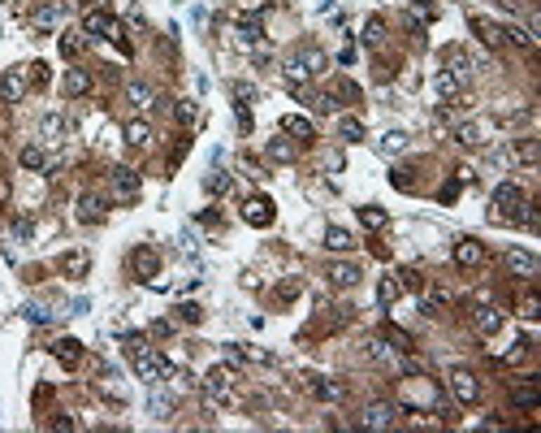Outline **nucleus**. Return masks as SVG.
I'll return each mask as SVG.
<instances>
[{
    "instance_id": "obj_1",
    "label": "nucleus",
    "mask_w": 541,
    "mask_h": 433,
    "mask_svg": "<svg viewBox=\"0 0 541 433\" xmlns=\"http://www.w3.org/2000/svg\"><path fill=\"white\" fill-rule=\"evenodd\" d=\"M325 53L321 48H312V44H303L299 53L286 61V83H307V79H316V74H325Z\"/></svg>"
},
{
    "instance_id": "obj_2",
    "label": "nucleus",
    "mask_w": 541,
    "mask_h": 433,
    "mask_svg": "<svg viewBox=\"0 0 541 433\" xmlns=\"http://www.w3.org/2000/svg\"><path fill=\"white\" fill-rule=\"evenodd\" d=\"M524 208V191L515 187V182H502L494 191V213H489V221H515Z\"/></svg>"
},
{
    "instance_id": "obj_3",
    "label": "nucleus",
    "mask_w": 541,
    "mask_h": 433,
    "mask_svg": "<svg viewBox=\"0 0 541 433\" xmlns=\"http://www.w3.org/2000/svg\"><path fill=\"white\" fill-rule=\"evenodd\" d=\"M83 35H95V39H121V22L105 9H87L83 13Z\"/></svg>"
},
{
    "instance_id": "obj_4",
    "label": "nucleus",
    "mask_w": 541,
    "mask_h": 433,
    "mask_svg": "<svg viewBox=\"0 0 541 433\" xmlns=\"http://www.w3.org/2000/svg\"><path fill=\"white\" fill-rule=\"evenodd\" d=\"M131 355H135V368H139V377H143V381H161V377H173V368H169V360H165V355L147 351V347H135Z\"/></svg>"
},
{
    "instance_id": "obj_5",
    "label": "nucleus",
    "mask_w": 541,
    "mask_h": 433,
    "mask_svg": "<svg viewBox=\"0 0 541 433\" xmlns=\"http://www.w3.org/2000/svg\"><path fill=\"white\" fill-rule=\"evenodd\" d=\"M109 187H113V199L117 204H131V199H139V173L135 169H126V165H117V169H109Z\"/></svg>"
},
{
    "instance_id": "obj_6",
    "label": "nucleus",
    "mask_w": 541,
    "mask_h": 433,
    "mask_svg": "<svg viewBox=\"0 0 541 433\" xmlns=\"http://www.w3.org/2000/svg\"><path fill=\"white\" fill-rule=\"evenodd\" d=\"M502 269H507L511 277H520V282H533L541 265H537V256H533V251H524V247H511L507 256H502Z\"/></svg>"
},
{
    "instance_id": "obj_7",
    "label": "nucleus",
    "mask_w": 541,
    "mask_h": 433,
    "mask_svg": "<svg viewBox=\"0 0 541 433\" xmlns=\"http://www.w3.org/2000/svg\"><path fill=\"white\" fill-rule=\"evenodd\" d=\"M131 273L139 277V282H152V277L161 273V256H156V247H147V243H139V247L131 251Z\"/></svg>"
},
{
    "instance_id": "obj_8",
    "label": "nucleus",
    "mask_w": 541,
    "mask_h": 433,
    "mask_svg": "<svg viewBox=\"0 0 541 433\" xmlns=\"http://www.w3.org/2000/svg\"><path fill=\"white\" fill-rule=\"evenodd\" d=\"M450 394H455V403L472 407V403L481 399V381H476V373H468V368H455V373H450Z\"/></svg>"
},
{
    "instance_id": "obj_9",
    "label": "nucleus",
    "mask_w": 541,
    "mask_h": 433,
    "mask_svg": "<svg viewBox=\"0 0 541 433\" xmlns=\"http://www.w3.org/2000/svg\"><path fill=\"white\" fill-rule=\"evenodd\" d=\"M273 199L269 195H251L247 204H243V221L247 225H255V230H265V225H273Z\"/></svg>"
},
{
    "instance_id": "obj_10",
    "label": "nucleus",
    "mask_w": 541,
    "mask_h": 433,
    "mask_svg": "<svg viewBox=\"0 0 541 433\" xmlns=\"http://www.w3.org/2000/svg\"><path fill=\"white\" fill-rule=\"evenodd\" d=\"M87 269H91V251H83V247L61 251V256H57V273L61 277H87Z\"/></svg>"
},
{
    "instance_id": "obj_11",
    "label": "nucleus",
    "mask_w": 541,
    "mask_h": 433,
    "mask_svg": "<svg viewBox=\"0 0 541 433\" xmlns=\"http://www.w3.org/2000/svg\"><path fill=\"white\" fill-rule=\"evenodd\" d=\"M455 265H459V269H481V265H485L481 239H459V243H455Z\"/></svg>"
},
{
    "instance_id": "obj_12",
    "label": "nucleus",
    "mask_w": 541,
    "mask_h": 433,
    "mask_svg": "<svg viewBox=\"0 0 541 433\" xmlns=\"http://www.w3.org/2000/svg\"><path fill=\"white\" fill-rule=\"evenodd\" d=\"M126 100H131L139 113H147V109H156V87L143 83V79H135V83H126Z\"/></svg>"
},
{
    "instance_id": "obj_13",
    "label": "nucleus",
    "mask_w": 541,
    "mask_h": 433,
    "mask_svg": "<svg viewBox=\"0 0 541 433\" xmlns=\"http://www.w3.org/2000/svg\"><path fill=\"white\" fill-rule=\"evenodd\" d=\"M394 420H399V412H394L390 403H373L368 412L359 416V425H364V429H394Z\"/></svg>"
},
{
    "instance_id": "obj_14",
    "label": "nucleus",
    "mask_w": 541,
    "mask_h": 433,
    "mask_svg": "<svg viewBox=\"0 0 541 433\" xmlns=\"http://www.w3.org/2000/svg\"><path fill=\"white\" fill-rule=\"evenodd\" d=\"M511 403L520 407V412H533V407L541 403V386H537V377H524L520 386L511 390Z\"/></svg>"
},
{
    "instance_id": "obj_15",
    "label": "nucleus",
    "mask_w": 541,
    "mask_h": 433,
    "mask_svg": "<svg viewBox=\"0 0 541 433\" xmlns=\"http://www.w3.org/2000/svg\"><path fill=\"white\" fill-rule=\"evenodd\" d=\"M22 95H27V74H22V69L0 74V100H13V105H18Z\"/></svg>"
},
{
    "instance_id": "obj_16",
    "label": "nucleus",
    "mask_w": 541,
    "mask_h": 433,
    "mask_svg": "<svg viewBox=\"0 0 541 433\" xmlns=\"http://www.w3.org/2000/svg\"><path fill=\"white\" fill-rule=\"evenodd\" d=\"M105 213H109V204L100 199L95 191H83L79 195V221H105Z\"/></svg>"
},
{
    "instance_id": "obj_17",
    "label": "nucleus",
    "mask_w": 541,
    "mask_h": 433,
    "mask_svg": "<svg viewBox=\"0 0 541 433\" xmlns=\"http://www.w3.org/2000/svg\"><path fill=\"white\" fill-rule=\"evenodd\" d=\"M229 386H234V373H229V368H213L208 377H203V390H208L213 399H225Z\"/></svg>"
},
{
    "instance_id": "obj_18",
    "label": "nucleus",
    "mask_w": 541,
    "mask_h": 433,
    "mask_svg": "<svg viewBox=\"0 0 541 433\" xmlns=\"http://www.w3.org/2000/svg\"><path fill=\"white\" fill-rule=\"evenodd\" d=\"M472 31H476L489 48H502V44H507V31L498 27V22H489V18H472Z\"/></svg>"
},
{
    "instance_id": "obj_19",
    "label": "nucleus",
    "mask_w": 541,
    "mask_h": 433,
    "mask_svg": "<svg viewBox=\"0 0 541 433\" xmlns=\"http://www.w3.org/2000/svg\"><path fill=\"white\" fill-rule=\"evenodd\" d=\"M433 91L442 95V100H455L463 91V79H459V74H450V69H437L433 74Z\"/></svg>"
},
{
    "instance_id": "obj_20",
    "label": "nucleus",
    "mask_w": 541,
    "mask_h": 433,
    "mask_svg": "<svg viewBox=\"0 0 541 433\" xmlns=\"http://www.w3.org/2000/svg\"><path fill=\"white\" fill-rule=\"evenodd\" d=\"M121 135H126V143H131V147H147V143H152V126H147L143 117H131Z\"/></svg>"
},
{
    "instance_id": "obj_21",
    "label": "nucleus",
    "mask_w": 541,
    "mask_h": 433,
    "mask_svg": "<svg viewBox=\"0 0 541 433\" xmlns=\"http://www.w3.org/2000/svg\"><path fill=\"white\" fill-rule=\"evenodd\" d=\"M307 390H312L316 399H325V403H338V399L347 394L338 381H329V377H312V381H307Z\"/></svg>"
},
{
    "instance_id": "obj_22",
    "label": "nucleus",
    "mask_w": 541,
    "mask_h": 433,
    "mask_svg": "<svg viewBox=\"0 0 541 433\" xmlns=\"http://www.w3.org/2000/svg\"><path fill=\"white\" fill-rule=\"evenodd\" d=\"M359 277H364V273H359V265H329V282L342 286V291H351Z\"/></svg>"
},
{
    "instance_id": "obj_23",
    "label": "nucleus",
    "mask_w": 541,
    "mask_h": 433,
    "mask_svg": "<svg viewBox=\"0 0 541 433\" xmlns=\"http://www.w3.org/2000/svg\"><path fill=\"white\" fill-rule=\"evenodd\" d=\"M61 87H65V95H87L91 91V74L87 69H65Z\"/></svg>"
},
{
    "instance_id": "obj_24",
    "label": "nucleus",
    "mask_w": 541,
    "mask_h": 433,
    "mask_svg": "<svg viewBox=\"0 0 541 433\" xmlns=\"http://www.w3.org/2000/svg\"><path fill=\"white\" fill-rule=\"evenodd\" d=\"M53 355H57V360H61L65 368H79V364H83V347L74 342V338H61V342L53 347Z\"/></svg>"
},
{
    "instance_id": "obj_25",
    "label": "nucleus",
    "mask_w": 541,
    "mask_h": 433,
    "mask_svg": "<svg viewBox=\"0 0 541 433\" xmlns=\"http://www.w3.org/2000/svg\"><path fill=\"white\" fill-rule=\"evenodd\" d=\"M502 325H507V317L498 308H476V329H481V334H498Z\"/></svg>"
},
{
    "instance_id": "obj_26",
    "label": "nucleus",
    "mask_w": 541,
    "mask_h": 433,
    "mask_svg": "<svg viewBox=\"0 0 541 433\" xmlns=\"http://www.w3.org/2000/svg\"><path fill=\"white\" fill-rule=\"evenodd\" d=\"M281 131H286V135H295L299 143H307V139H316V131H312V121H307V117H286V121H281Z\"/></svg>"
},
{
    "instance_id": "obj_27",
    "label": "nucleus",
    "mask_w": 541,
    "mask_h": 433,
    "mask_svg": "<svg viewBox=\"0 0 541 433\" xmlns=\"http://www.w3.org/2000/svg\"><path fill=\"white\" fill-rule=\"evenodd\" d=\"M39 135H44L48 143H61V139H65V117H61V113H48V117L39 121Z\"/></svg>"
},
{
    "instance_id": "obj_28",
    "label": "nucleus",
    "mask_w": 541,
    "mask_h": 433,
    "mask_svg": "<svg viewBox=\"0 0 541 433\" xmlns=\"http://www.w3.org/2000/svg\"><path fill=\"white\" fill-rule=\"evenodd\" d=\"M18 165H22V169H48V152H44L39 143H31V147L18 152Z\"/></svg>"
},
{
    "instance_id": "obj_29",
    "label": "nucleus",
    "mask_w": 541,
    "mask_h": 433,
    "mask_svg": "<svg viewBox=\"0 0 541 433\" xmlns=\"http://www.w3.org/2000/svg\"><path fill=\"white\" fill-rule=\"evenodd\" d=\"M325 247H329V251H338V256H342V251H351V247H355V239L342 230V225H329V230H325Z\"/></svg>"
},
{
    "instance_id": "obj_30",
    "label": "nucleus",
    "mask_w": 541,
    "mask_h": 433,
    "mask_svg": "<svg viewBox=\"0 0 541 433\" xmlns=\"http://www.w3.org/2000/svg\"><path fill=\"white\" fill-rule=\"evenodd\" d=\"M364 44H368V48H381V44H385V22H381V18H368V22H364Z\"/></svg>"
},
{
    "instance_id": "obj_31",
    "label": "nucleus",
    "mask_w": 541,
    "mask_h": 433,
    "mask_svg": "<svg viewBox=\"0 0 541 433\" xmlns=\"http://www.w3.org/2000/svg\"><path fill=\"white\" fill-rule=\"evenodd\" d=\"M338 135H342L347 143H359V139H364V121H359V117H342V121H338Z\"/></svg>"
},
{
    "instance_id": "obj_32",
    "label": "nucleus",
    "mask_w": 541,
    "mask_h": 433,
    "mask_svg": "<svg viewBox=\"0 0 541 433\" xmlns=\"http://www.w3.org/2000/svg\"><path fill=\"white\" fill-rule=\"evenodd\" d=\"M537 156H541L537 139H520V143H515V161H520V165H537Z\"/></svg>"
},
{
    "instance_id": "obj_33",
    "label": "nucleus",
    "mask_w": 541,
    "mask_h": 433,
    "mask_svg": "<svg viewBox=\"0 0 541 433\" xmlns=\"http://www.w3.org/2000/svg\"><path fill=\"white\" fill-rule=\"evenodd\" d=\"M377 147L385 152V156H394V152H403V147H407V135H403V131H385Z\"/></svg>"
},
{
    "instance_id": "obj_34",
    "label": "nucleus",
    "mask_w": 541,
    "mask_h": 433,
    "mask_svg": "<svg viewBox=\"0 0 541 433\" xmlns=\"http://www.w3.org/2000/svg\"><path fill=\"white\" fill-rule=\"evenodd\" d=\"M359 221H364V225H368V230H381V225H385V221H390V217H385V213L377 208V204H364V208H359Z\"/></svg>"
},
{
    "instance_id": "obj_35",
    "label": "nucleus",
    "mask_w": 541,
    "mask_h": 433,
    "mask_svg": "<svg viewBox=\"0 0 541 433\" xmlns=\"http://www.w3.org/2000/svg\"><path fill=\"white\" fill-rule=\"evenodd\" d=\"M399 282H394V277H381V286H377V299H381V308H390V303L399 299Z\"/></svg>"
},
{
    "instance_id": "obj_36",
    "label": "nucleus",
    "mask_w": 541,
    "mask_h": 433,
    "mask_svg": "<svg viewBox=\"0 0 541 433\" xmlns=\"http://www.w3.org/2000/svg\"><path fill=\"white\" fill-rule=\"evenodd\" d=\"M269 161H295V143L290 139H273L269 143Z\"/></svg>"
},
{
    "instance_id": "obj_37",
    "label": "nucleus",
    "mask_w": 541,
    "mask_h": 433,
    "mask_svg": "<svg viewBox=\"0 0 541 433\" xmlns=\"http://www.w3.org/2000/svg\"><path fill=\"white\" fill-rule=\"evenodd\" d=\"M260 35H265V27H260L255 18H243V22H239V39H243V44H255Z\"/></svg>"
},
{
    "instance_id": "obj_38",
    "label": "nucleus",
    "mask_w": 541,
    "mask_h": 433,
    "mask_svg": "<svg viewBox=\"0 0 541 433\" xmlns=\"http://www.w3.org/2000/svg\"><path fill=\"white\" fill-rule=\"evenodd\" d=\"M79 35H83V31H65V35H61V53H65L69 61L83 53V39H79Z\"/></svg>"
},
{
    "instance_id": "obj_39",
    "label": "nucleus",
    "mask_w": 541,
    "mask_h": 433,
    "mask_svg": "<svg viewBox=\"0 0 541 433\" xmlns=\"http://www.w3.org/2000/svg\"><path fill=\"white\" fill-rule=\"evenodd\" d=\"M455 143H459V147H476V143H481V131H476V126H459V131H455Z\"/></svg>"
},
{
    "instance_id": "obj_40",
    "label": "nucleus",
    "mask_w": 541,
    "mask_h": 433,
    "mask_svg": "<svg viewBox=\"0 0 541 433\" xmlns=\"http://www.w3.org/2000/svg\"><path fill=\"white\" fill-rule=\"evenodd\" d=\"M411 173H416V169H407V165H399V169L390 173V182H394L399 191H411V187H416V178H411Z\"/></svg>"
},
{
    "instance_id": "obj_41",
    "label": "nucleus",
    "mask_w": 541,
    "mask_h": 433,
    "mask_svg": "<svg viewBox=\"0 0 541 433\" xmlns=\"http://www.w3.org/2000/svg\"><path fill=\"white\" fill-rule=\"evenodd\" d=\"M520 317H524V321H537V317H541V303H537V295H528V299L520 303Z\"/></svg>"
},
{
    "instance_id": "obj_42",
    "label": "nucleus",
    "mask_w": 541,
    "mask_h": 433,
    "mask_svg": "<svg viewBox=\"0 0 541 433\" xmlns=\"http://www.w3.org/2000/svg\"><path fill=\"white\" fill-rule=\"evenodd\" d=\"M234 100H239V109H247L251 100H255V87H247V83H234Z\"/></svg>"
},
{
    "instance_id": "obj_43",
    "label": "nucleus",
    "mask_w": 541,
    "mask_h": 433,
    "mask_svg": "<svg viewBox=\"0 0 541 433\" xmlns=\"http://www.w3.org/2000/svg\"><path fill=\"white\" fill-rule=\"evenodd\" d=\"M173 113H178V121H182V126H191V121H195V105H191V100H178V109H173Z\"/></svg>"
},
{
    "instance_id": "obj_44",
    "label": "nucleus",
    "mask_w": 541,
    "mask_h": 433,
    "mask_svg": "<svg viewBox=\"0 0 541 433\" xmlns=\"http://www.w3.org/2000/svg\"><path fill=\"white\" fill-rule=\"evenodd\" d=\"M507 39H511V44H520V48H533V35H528L524 27H511V31H507Z\"/></svg>"
},
{
    "instance_id": "obj_45",
    "label": "nucleus",
    "mask_w": 541,
    "mask_h": 433,
    "mask_svg": "<svg viewBox=\"0 0 541 433\" xmlns=\"http://www.w3.org/2000/svg\"><path fill=\"white\" fill-rule=\"evenodd\" d=\"M53 22H57V9H39V13H35V27H39V31H48Z\"/></svg>"
},
{
    "instance_id": "obj_46",
    "label": "nucleus",
    "mask_w": 541,
    "mask_h": 433,
    "mask_svg": "<svg viewBox=\"0 0 541 433\" xmlns=\"http://www.w3.org/2000/svg\"><path fill=\"white\" fill-rule=\"evenodd\" d=\"M338 95L347 100V105H355V100H359V87H355V83H338Z\"/></svg>"
},
{
    "instance_id": "obj_47",
    "label": "nucleus",
    "mask_w": 541,
    "mask_h": 433,
    "mask_svg": "<svg viewBox=\"0 0 541 433\" xmlns=\"http://www.w3.org/2000/svg\"><path fill=\"white\" fill-rule=\"evenodd\" d=\"M13 239H31V221H27V217L13 221Z\"/></svg>"
},
{
    "instance_id": "obj_48",
    "label": "nucleus",
    "mask_w": 541,
    "mask_h": 433,
    "mask_svg": "<svg viewBox=\"0 0 541 433\" xmlns=\"http://www.w3.org/2000/svg\"><path fill=\"white\" fill-rule=\"evenodd\" d=\"M31 83H48V65H44V61L31 65Z\"/></svg>"
},
{
    "instance_id": "obj_49",
    "label": "nucleus",
    "mask_w": 541,
    "mask_h": 433,
    "mask_svg": "<svg viewBox=\"0 0 541 433\" xmlns=\"http://www.w3.org/2000/svg\"><path fill=\"white\" fill-rule=\"evenodd\" d=\"M27 321H35V325H44V321H48V312L39 308V303H31V308H27Z\"/></svg>"
},
{
    "instance_id": "obj_50",
    "label": "nucleus",
    "mask_w": 541,
    "mask_h": 433,
    "mask_svg": "<svg viewBox=\"0 0 541 433\" xmlns=\"http://www.w3.org/2000/svg\"><path fill=\"white\" fill-rule=\"evenodd\" d=\"M178 317H182V321H199V308H195V303H182V308H178Z\"/></svg>"
},
{
    "instance_id": "obj_51",
    "label": "nucleus",
    "mask_w": 541,
    "mask_h": 433,
    "mask_svg": "<svg viewBox=\"0 0 541 433\" xmlns=\"http://www.w3.org/2000/svg\"><path fill=\"white\" fill-rule=\"evenodd\" d=\"M277 295H281V299H295V295H299V282H281Z\"/></svg>"
},
{
    "instance_id": "obj_52",
    "label": "nucleus",
    "mask_w": 541,
    "mask_h": 433,
    "mask_svg": "<svg viewBox=\"0 0 541 433\" xmlns=\"http://www.w3.org/2000/svg\"><path fill=\"white\" fill-rule=\"evenodd\" d=\"M0 204H9V173L0 169Z\"/></svg>"
}]
</instances>
